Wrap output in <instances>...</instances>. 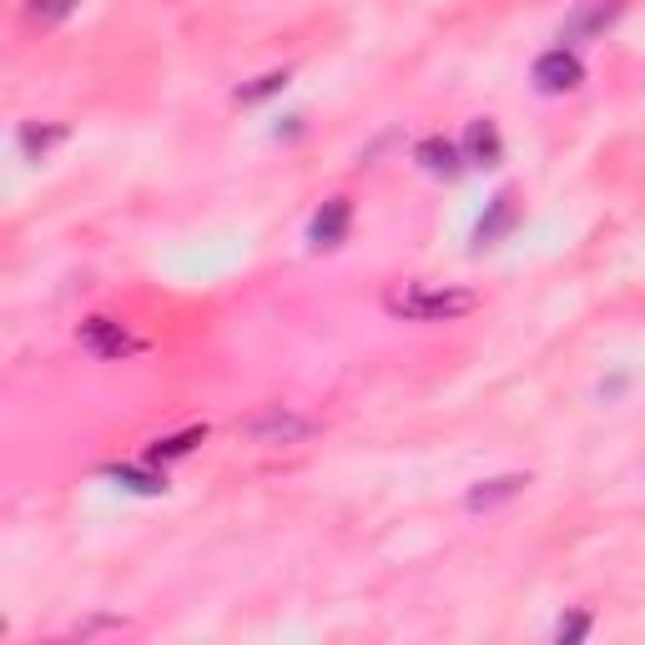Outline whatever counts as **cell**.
<instances>
[{
  "instance_id": "obj_9",
  "label": "cell",
  "mask_w": 645,
  "mask_h": 645,
  "mask_svg": "<svg viewBox=\"0 0 645 645\" xmlns=\"http://www.w3.org/2000/svg\"><path fill=\"white\" fill-rule=\"evenodd\" d=\"M514 222H520V207H514V197H510V192H500V197L490 203V217H479L474 242H479V248H494V242H500L504 232L514 228Z\"/></svg>"
},
{
  "instance_id": "obj_11",
  "label": "cell",
  "mask_w": 645,
  "mask_h": 645,
  "mask_svg": "<svg viewBox=\"0 0 645 645\" xmlns=\"http://www.w3.org/2000/svg\"><path fill=\"white\" fill-rule=\"evenodd\" d=\"M203 439H207V429H182V434H172V439H156L152 449H146V464H167V459L192 455Z\"/></svg>"
},
{
  "instance_id": "obj_10",
  "label": "cell",
  "mask_w": 645,
  "mask_h": 645,
  "mask_svg": "<svg viewBox=\"0 0 645 645\" xmlns=\"http://www.w3.org/2000/svg\"><path fill=\"white\" fill-rule=\"evenodd\" d=\"M107 479H117L121 490H132V494H167V474L142 469V464H117V469H107Z\"/></svg>"
},
{
  "instance_id": "obj_12",
  "label": "cell",
  "mask_w": 645,
  "mask_h": 645,
  "mask_svg": "<svg viewBox=\"0 0 645 645\" xmlns=\"http://www.w3.org/2000/svg\"><path fill=\"white\" fill-rule=\"evenodd\" d=\"M61 142H66V127H36V121H25L21 127V152L31 156V162H41V156Z\"/></svg>"
},
{
  "instance_id": "obj_16",
  "label": "cell",
  "mask_w": 645,
  "mask_h": 645,
  "mask_svg": "<svg viewBox=\"0 0 645 645\" xmlns=\"http://www.w3.org/2000/svg\"><path fill=\"white\" fill-rule=\"evenodd\" d=\"M586 631H590V615L586 610H575V615H565V621L555 625V641H580Z\"/></svg>"
},
{
  "instance_id": "obj_14",
  "label": "cell",
  "mask_w": 645,
  "mask_h": 645,
  "mask_svg": "<svg viewBox=\"0 0 645 645\" xmlns=\"http://www.w3.org/2000/svg\"><path fill=\"white\" fill-rule=\"evenodd\" d=\"M76 11V0H25V21L41 25V31H51V25H61L66 15Z\"/></svg>"
},
{
  "instance_id": "obj_13",
  "label": "cell",
  "mask_w": 645,
  "mask_h": 645,
  "mask_svg": "<svg viewBox=\"0 0 645 645\" xmlns=\"http://www.w3.org/2000/svg\"><path fill=\"white\" fill-rule=\"evenodd\" d=\"M615 15H621V0H595V6H586V11L575 15L565 36H580V31H605Z\"/></svg>"
},
{
  "instance_id": "obj_3",
  "label": "cell",
  "mask_w": 645,
  "mask_h": 645,
  "mask_svg": "<svg viewBox=\"0 0 645 645\" xmlns=\"http://www.w3.org/2000/svg\"><path fill=\"white\" fill-rule=\"evenodd\" d=\"M76 338H81V348L91 353V359H101V363H117V359L142 353V338H132L117 318H86Z\"/></svg>"
},
{
  "instance_id": "obj_8",
  "label": "cell",
  "mask_w": 645,
  "mask_h": 645,
  "mask_svg": "<svg viewBox=\"0 0 645 645\" xmlns=\"http://www.w3.org/2000/svg\"><path fill=\"white\" fill-rule=\"evenodd\" d=\"M529 490V474H500V479H484V484H474V490L464 494L469 510H494V504L514 500V494Z\"/></svg>"
},
{
  "instance_id": "obj_6",
  "label": "cell",
  "mask_w": 645,
  "mask_h": 645,
  "mask_svg": "<svg viewBox=\"0 0 645 645\" xmlns=\"http://www.w3.org/2000/svg\"><path fill=\"white\" fill-rule=\"evenodd\" d=\"M459 152H464L469 167H500V156H504L500 127H494V121H469V132H464V142H459Z\"/></svg>"
},
{
  "instance_id": "obj_2",
  "label": "cell",
  "mask_w": 645,
  "mask_h": 645,
  "mask_svg": "<svg viewBox=\"0 0 645 645\" xmlns=\"http://www.w3.org/2000/svg\"><path fill=\"white\" fill-rule=\"evenodd\" d=\"M313 424L308 414H293V408L273 404V408H258L252 418H242L238 434L248 444H263V449H293V444H308L313 439Z\"/></svg>"
},
{
  "instance_id": "obj_7",
  "label": "cell",
  "mask_w": 645,
  "mask_h": 645,
  "mask_svg": "<svg viewBox=\"0 0 645 645\" xmlns=\"http://www.w3.org/2000/svg\"><path fill=\"white\" fill-rule=\"evenodd\" d=\"M414 156L429 177H459V172H464V152H459L455 142H444V136H424V142L414 146Z\"/></svg>"
},
{
  "instance_id": "obj_1",
  "label": "cell",
  "mask_w": 645,
  "mask_h": 645,
  "mask_svg": "<svg viewBox=\"0 0 645 645\" xmlns=\"http://www.w3.org/2000/svg\"><path fill=\"white\" fill-rule=\"evenodd\" d=\"M383 308H389V318H404V322H455L479 308V293H469V287L404 283L383 293Z\"/></svg>"
},
{
  "instance_id": "obj_15",
  "label": "cell",
  "mask_w": 645,
  "mask_h": 645,
  "mask_svg": "<svg viewBox=\"0 0 645 645\" xmlns=\"http://www.w3.org/2000/svg\"><path fill=\"white\" fill-rule=\"evenodd\" d=\"M287 86V72H267V76H258L252 86H238V101L242 107H252V101H267V96H277Z\"/></svg>"
},
{
  "instance_id": "obj_4",
  "label": "cell",
  "mask_w": 645,
  "mask_h": 645,
  "mask_svg": "<svg viewBox=\"0 0 645 645\" xmlns=\"http://www.w3.org/2000/svg\"><path fill=\"white\" fill-rule=\"evenodd\" d=\"M529 76H535V86L545 96H565V91H575V86L586 81V66H580V56H575L570 46H555L535 61V72Z\"/></svg>"
},
{
  "instance_id": "obj_5",
  "label": "cell",
  "mask_w": 645,
  "mask_h": 645,
  "mask_svg": "<svg viewBox=\"0 0 645 645\" xmlns=\"http://www.w3.org/2000/svg\"><path fill=\"white\" fill-rule=\"evenodd\" d=\"M348 228H353V203H348V197H328V203L313 212V222H308V242H313L318 252L343 248V242H348Z\"/></svg>"
}]
</instances>
